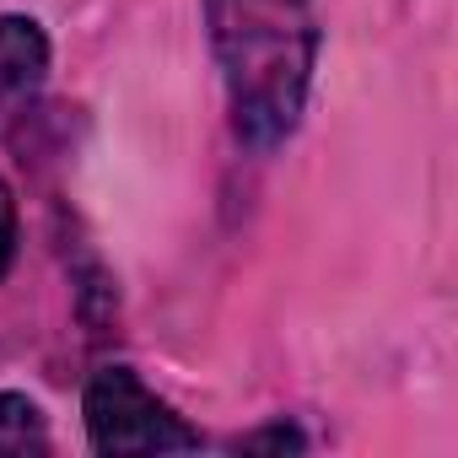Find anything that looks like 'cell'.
Listing matches in <instances>:
<instances>
[{
  "instance_id": "6da1fadb",
  "label": "cell",
  "mask_w": 458,
  "mask_h": 458,
  "mask_svg": "<svg viewBox=\"0 0 458 458\" xmlns=\"http://www.w3.org/2000/svg\"><path fill=\"white\" fill-rule=\"evenodd\" d=\"M205 28L226 87L233 135L276 151L308 108L324 28L318 0H205Z\"/></svg>"
},
{
  "instance_id": "7a4b0ae2",
  "label": "cell",
  "mask_w": 458,
  "mask_h": 458,
  "mask_svg": "<svg viewBox=\"0 0 458 458\" xmlns=\"http://www.w3.org/2000/svg\"><path fill=\"white\" fill-rule=\"evenodd\" d=\"M87 442L98 453H194L199 431L157 399L130 367H98L81 394Z\"/></svg>"
},
{
  "instance_id": "3957f363",
  "label": "cell",
  "mask_w": 458,
  "mask_h": 458,
  "mask_svg": "<svg viewBox=\"0 0 458 458\" xmlns=\"http://www.w3.org/2000/svg\"><path fill=\"white\" fill-rule=\"evenodd\" d=\"M49 81V38L33 17H0V130L17 124Z\"/></svg>"
},
{
  "instance_id": "277c9868",
  "label": "cell",
  "mask_w": 458,
  "mask_h": 458,
  "mask_svg": "<svg viewBox=\"0 0 458 458\" xmlns=\"http://www.w3.org/2000/svg\"><path fill=\"white\" fill-rule=\"evenodd\" d=\"M0 447H49L44 410L28 394H0Z\"/></svg>"
},
{
  "instance_id": "5b68a950",
  "label": "cell",
  "mask_w": 458,
  "mask_h": 458,
  "mask_svg": "<svg viewBox=\"0 0 458 458\" xmlns=\"http://www.w3.org/2000/svg\"><path fill=\"white\" fill-rule=\"evenodd\" d=\"M12 265H17V194L0 178V281L12 276Z\"/></svg>"
}]
</instances>
